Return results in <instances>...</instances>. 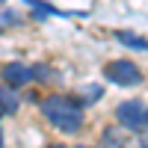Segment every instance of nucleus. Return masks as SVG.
<instances>
[{"mask_svg":"<svg viewBox=\"0 0 148 148\" xmlns=\"http://www.w3.org/2000/svg\"><path fill=\"white\" fill-rule=\"evenodd\" d=\"M42 116L62 133H77L83 127V107L65 95H51L42 101Z\"/></svg>","mask_w":148,"mask_h":148,"instance_id":"1","label":"nucleus"},{"mask_svg":"<svg viewBox=\"0 0 148 148\" xmlns=\"http://www.w3.org/2000/svg\"><path fill=\"white\" fill-rule=\"evenodd\" d=\"M116 121L130 133H145L148 125V113H145V101L133 98V101H121L116 107Z\"/></svg>","mask_w":148,"mask_h":148,"instance_id":"2","label":"nucleus"},{"mask_svg":"<svg viewBox=\"0 0 148 148\" xmlns=\"http://www.w3.org/2000/svg\"><path fill=\"white\" fill-rule=\"evenodd\" d=\"M104 77L119 86H139L142 83V68L130 59H116V62L104 65Z\"/></svg>","mask_w":148,"mask_h":148,"instance_id":"3","label":"nucleus"},{"mask_svg":"<svg viewBox=\"0 0 148 148\" xmlns=\"http://www.w3.org/2000/svg\"><path fill=\"white\" fill-rule=\"evenodd\" d=\"M0 80L6 86H12V89H21V86L33 83V68L24 65V62H6L0 68Z\"/></svg>","mask_w":148,"mask_h":148,"instance_id":"4","label":"nucleus"},{"mask_svg":"<svg viewBox=\"0 0 148 148\" xmlns=\"http://www.w3.org/2000/svg\"><path fill=\"white\" fill-rule=\"evenodd\" d=\"M18 107H21V98L15 95V89L6 86V83H0V113L3 116H15Z\"/></svg>","mask_w":148,"mask_h":148,"instance_id":"5","label":"nucleus"},{"mask_svg":"<svg viewBox=\"0 0 148 148\" xmlns=\"http://www.w3.org/2000/svg\"><path fill=\"white\" fill-rule=\"evenodd\" d=\"M116 39L121 42V45H125V47H130V51H145V39H142V36L139 33H130V30H119L116 33Z\"/></svg>","mask_w":148,"mask_h":148,"instance_id":"6","label":"nucleus"},{"mask_svg":"<svg viewBox=\"0 0 148 148\" xmlns=\"http://www.w3.org/2000/svg\"><path fill=\"white\" fill-rule=\"evenodd\" d=\"M101 148H127V142H125L119 127H107L104 136H101Z\"/></svg>","mask_w":148,"mask_h":148,"instance_id":"7","label":"nucleus"},{"mask_svg":"<svg viewBox=\"0 0 148 148\" xmlns=\"http://www.w3.org/2000/svg\"><path fill=\"white\" fill-rule=\"evenodd\" d=\"M0 148H3V130H0Z\"/></svg>","mask_w":148,"mask_h":148,"instance_id":"8","label":"nucleus"},{"mask_svg":"<svg viewBox=\"0 0 148 148\" xmlns=\"http://www.w3.org/2000/svg\"><path fill=\"white\" fill-rule=\"evenodd\" d=\"M47 148H65V145H47Z\"/></svg>","mask_w":148,"mask_h":148,"instance_id":"9","label":"nucleus"},{"mask_svg":"<svg viewBox=\"0 0 148 148\" xmlns=\"http://www.w3.org/2000/svg\"><path fill=\"white\" fill-rule=\"evenodd\" d=\"M77 148H86V145H77Z\"/></svg>","mask_w":148,"mask_h":148,"instance_id":"10","label":"nucleus"}]
</instances>
